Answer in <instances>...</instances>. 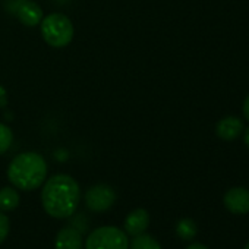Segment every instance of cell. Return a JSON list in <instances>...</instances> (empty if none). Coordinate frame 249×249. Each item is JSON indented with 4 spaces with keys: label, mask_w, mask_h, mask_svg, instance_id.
I'll return each mask as SVG.
<instances>
[{
    "label": "cell",
    "mask_w": 249,
    "mask_h": 249,
    "mask_svg": "<svg viewBox=\"0 0 249 249\" xmlns=\"http://www.w3.org/2000/svg\"><path fill=\"white\" fill-rule=\"evenodd\" d=\"M85 204L91 211L103 213L113 207L116 201V192L108 185H95L85 192Z\"/></svg>",
    "instance_id": "cell-5"
},
{
    "label": "cell",
    "mask_w": 249,
    "mask_h": 249,
    "mask_svg": "<svg viewBox=\"0 0 249 249\" xmlns=\"http://www.w3.org/2000/svg\"><path fill=\"white\" fill-rule=\"evenodd\" d=\"M40 27L44 41L54 49H62L73 40L75 28L72 21L63 14H50L43 18Z\"/></svg>",
    "instance_id": "cell-3"
},
{
    "label": "cell",
    "mask_w": 249,
    "mask_h": 249,
    "mask_svg": "<svg viewBox=\"0 0 249 249\" xmlns=\"http://www.w3.org/2000/svg\"><path fill=\"white\" fill-rule=\"evenodd\" d=\"M85 249H129L128 234L114 226L98 227L88 236Z\"/></svg>",
    "instance_id": "cell-4"
},
{
    "label": "cell",
    "mask_w": 249,
    "mask_h": 249,
    "mask_svg": "<svg viewBox=\"0 0 249 249\" xmlns=\"http://www.w3.org/2000/svg\"><path fill=\"white\" fill-rule=\"evenodd\" d=\"M176 233L185 240H191L196 234V224L191 218H182L176 226Z\"/></svg>",
    "instance_id": "cell-13"
},
{
    "label": "cell",
    "mask_w": 249,
    "mask_h": 249,
    "mask_svg": "<svg viewBox=\"0 0 249 249\" xmlns=\"http://www.w3.org/2000/svg\"><path fill=\"white\" fill-rule=\"evenodd\" d=\"M131 249H161L160 243L150 234L141 233L138 236H134V240L131 242Z\"/></svg>",
    "instance_id": "cell-12"
},
{
    "label": "cell",
    "mask_w": 249,
    "mask_h": 249,
    "mask_svg": "<svg viewBox=\"0 0 249 249\" xmlns=\"http://www.w3.org/2000/svg\"><path fill=\"white\" fill-rule=\"evenodd\" d=\"M14 142V132L5 123H0V156L5 154Z\"/></svg>",
    "instance_id": "cell-14"
},
{
    "label": "cell",
    "mask_w": 249,
    "mask_h": 249,
    "mask_svg": "<svg viewBox=\"0 0 249 249\" xmlns=\"http://www.w3.org/2000/svg\"><path fill=\"white\" fill-rule=\"evenodd\" d=\"M150 224V214L144 208H137L134 210L124 220V233L131 236H138L147 230Z\"/></svg>",
    "instance_id": "cell-7"
},
{
    "label": "cell",
    "mask_w": 249,
    "mask_h": 249,
    "mask_svg": "<svg viewBox=\"0 0 249 249\" xmlns=\"http://www.w3.org/2000/svg\"><path fill=\"white\" fill-rule=\"evenodd\" d=\"M186 249H208V248L204 246V245H201V243H192V245H189Z\"/></svg>",
    "instance_id": "cell-18"
},
{
    "label": "cell",
    "mask_w": 249,
    "mask_h": 249,
    "mask_svg": "<svg viewBox=\"0 0 249 249\" xmlns=\"http://www.w3.org/2000/svg\"><path fill=\"white\" fill-rule=\"evenodd\" d=\"M242 131H243V122L236 116H227L221 119L215 126L217 135L224 141H231L237 138L242 134Z\"/></svg>",
    "instance_id": "cell-8"
},
{
    "label": "cell",
    "mask_w": 249,
    "mask_h": 249,
    "mask_svg": "<svg viewBox=\"0 0 249 249\" xmlns=\"http://www.w3.org/2000/svg\"><path fill=\"white\" fill-rule=\"evenodd\" d=\"M19 205V194L17 189L6 186L0 189V211H14Z\"/></svg>",
    "instance_id": "cell-11"
},
{
    "label": "cell",
    "mask_w": 249,
    "mask_h": 249,
    "mask_svg": "<svg viewBox=\"0 0 249 249\" xmlns=\"http://www.w3.org/2000/svg\"><path fill=\"white\" fill-rule=\"evenodd\" d=\"M224 205L234 214L249 213V191L245 188H231L224 195Z\"/></svg>",
    "instance_id": "cell-6"
},
{
    "label": "cell",
    "mask_w": 249,
    "mask_h": 249,
    "mask_svg": "<svg viewBox=\"0 0 249 249\" xmlns=\"http://www.w3.org/2000/svg\"><path fill=\"white\" fill-rule=\"evenodd\" d=\"M82 236L73 227H63L56 236V249H82Z\"/></svg>",
    "instance_id": "cell-10"
},
{
    "label": "cell",
    "mask_w": 249,
    "mask_h": 249,
    "mask_svg": "<svg viewBox=\"0 0 249 249\" xmlns=\"http://www.w3.org/2000/svg\"><path fill=\"white\" fill-rule=\"evenodd\" d=\"M243 114L249 120V95L245 98V103H243Z\"/></svg>",
    "instance_id": "cell-17"
},
{
    "label": "cell",
    "mask_w": 249,
    "mask_h": 249,
    "mask_svg": "<svg viewBox=\"0 0 249 249\" xmlns=\"http://www.w3.org/2000/svg\"><path fill=\"white\" fill-rule=\"evenodd\" d=\"M245 249H249V242L246 243V246H245Z\"/></svg>",
    "instance_id": "cell-20"
},
{
    "label": "cell",
    "mask_w": 249,
    "mask_h": 249,
    "mask_svg": "<svg viewBox=\"0 0 249 249\" xmlns=\"http://www.w3.org/2000/svg\"><path fill=\"white\" fill-rule=\"evenodd\" d=\"M8 178L15 188L34 191L46 182L47 163L43 156L33 151L18 154L9 164Z\"/></svg>",
    "instance_id": "cell-2"
},
{
    "label": "cell",
    "mask_w": 249,
    "mask_h": 249,
    "mask_svg": "<svg viewBox=\"0 0 249 249\" xmlns=\"http://www.w3.org/2000/svg\"><path fill=\"white\" fill-rule=\"evenodd\" d=\"M245 144H246V147L249 148V128H248L246 132H245Z\"/></svg>",
    "instance_id": "cell-19"
},
{
    "label": "cell",
    "mask_w": 249,
    "mask_h": 249,
    "mask_svg": "<svg viewBox=\"0 0 249 249\" xmlns=\"http://www.w3.org/2000/svg\"><path fill=\"white\" fill-rule=\"evenodd\" d=\"M9 233V218L0 211V243L5 242Z\"/></svg>",
    "instance_id": "cell-15"
},
{
    "label": "cell",
    "mask_w": 249,
    "mask_h": 249,
    "mask_svg": "<svg viewBox=\"0 0 249 249\" xmlns=\"http://www.w3.org/2000/svg\"><path fill=\"white\" fill-rule=\"evenodd\" d=\"M81 201L78 182L69 175H54L43 186L41 204L44 211L54 218L71 217Z\"/></svg>",
    "instance_id": "cell-1"
},
{
    "label": "cell",
    "mask_w": 249,
    "mask_h": 249,
    "mask_svg": "<svg viewBox=\"0 0 249 249\" xmlns=\"http://www.w3.org/2000/svg\"><path fill=\"white\" fill-rule=\"evenodd\" d=\"M17 17L27 27H37L43 21V9L34 2H24L17 9Z\"/></svg>",
    "instance_id": "cell-9"
},
{
    "label": "cell",
    "mask_w": 249,
    "mask_h": 249,
    "mask_svg": "<svg viewBox=\"0 0 249 249\" xmlns=\"http://www.w3.org/2000/svg\"><path fill=\"white\" fill-rule=\"evenodd\" d=\"M8 104V92L3 87H0V108Z\"/></svg>",
    "instance_id": "cell-16"
}]
</instances>
